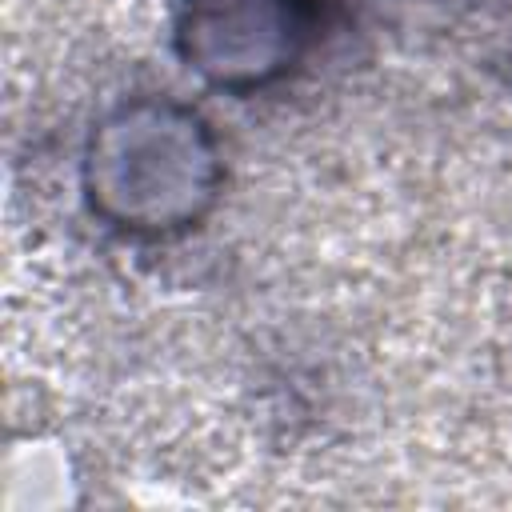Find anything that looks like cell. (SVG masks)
Instances as JSON below:
<instances>
[{
    "label": "cell",
    "mask_w": 512,
    "mask_h": 512,
    "mask_svg": "<svg viewBox=\"0 0 512 512\" xmlns=\"http://www.w3.org/2000/svg\"><path fill=\"white\" fill-rule=\"evenodd\" d=\"M84 200L124 236L168 240L196 228L224 188L212 124L184 100L132 96L104 112L80 160Z\"/></svg>",
    "instance_id": "obj_1"
},
{
    "label": "cell",
    "mask_w": 512,
    "mask_h": 512,
    "mask_svg": "<svg viewBox=\"0 0 512 512\" xmlns=\"http://www.w3.org/2000/svg\"><path fill=\"white\" fill-rule=\"evenodd\" d=\"M320 28V0H176V56L208 88L248 96L284 80Z\"/></svg>",
    "instance_id": "obj_2"
}]
</instances>
